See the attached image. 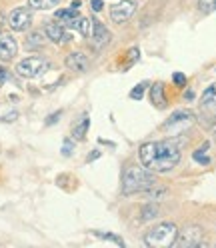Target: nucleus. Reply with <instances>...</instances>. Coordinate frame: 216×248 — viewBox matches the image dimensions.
I'll return each mask as SVG.
<instances>
[{
  "instance_id": "2eb2a0df",
  "label": "nucleus",
  "mask_w": 216,
  "mask_h": 248,
  "mask_svg": "<svg viewBox=\"0 0 216 248\" xmlns=\"http://www.w3.org/2000/svg\"><path fill=\"white\" fill-rule=\"evenodd\" d=\"M70 28H74L76 32H80L84 38H90V34H92V20L90 18H84V16H78L72 24H70Z\"/></svg>"
},
{
  "instance_id": "f257e3e1",
  "label": "nucleus",
  "mask_w": 216,
  "mask_h": 248,
  "mask_svg": "<svg viewBox=\"0 0 216 248\" xmlns=\"http://www.w3.org/2000/svg\"><path fill=\"white\" fill-rule=\"evenodd\" d=\"M142 166L152 172H170L180 162V148L172 140H158V142H144L138 150Z\"/></svg>"
},
{
  "instance_id": "bb28decb",
  "label": "nucleus",
  "mask_w": 216,
  "mask_h": 248,
  "mask_svg": "<svg viewBox=\"0 0 216 248\" xmlns=\"http://www.w3.org/2000/svg\"><path fill=\"white\" fill-rule=\"evenodd\" d=\"M62 154H64V156L72 154V142H70V140H66V142H64V146H62Z\"/></svg>"
},
{
  "instance_id": "6ab92c4d",
  "label": "nucleus",
  "mask_w": 216,
  "mask_h": 248,
  "mask_svg": "<svg viewBox=\"0 0 216 248\" xmlns=\"http://www.w3.org/2000/svg\"><path fill=\"white\" fill-rule=\"evenodd\" d=\"M60 0H28V6L34 8V10H48L54 8Z\"/></svg>"
},
{
  "instance_id": "393cba45",
  "label": "nucleus",
  "mask_w": 216,
  "mask_h": 248,
  "mask_svg": "<svg viewBox=\"0 0 216 248\" xmlns=\"http://www.w3.org/2000/svg\"><path fill=\"white\" fill-rule=\"evenodd\" d=\"M174 82H176L178 86H184V84H186V76L180 74V72H176V74H174Z\"/></svg>"
},
{
  "instance_id": "c756f323",
  "label": "nucleus",
  "mask_w": 216,
  "mask_h": 248,
  "mask_svg": "<svg viewBox=\"0 0 216 248\" xmlns=\"http://www.w3.org/2000/svg\"><path fill=\"white\" fill-rule=\"evenodd\" d=\"M4 80H6V70H4L2 66H0V86L4 84Z\"/></svg>"
},
{
  "instance_id": "412c9836",
  "label": "nucleus",
  "mask_w": 216,
  "mask_h": 248,
  "mask_svg": "<svg viewBox=\"0 0 216 248\" xmlns=\"http://www.w3.org/2000/svg\"><path fill=\"white\" fill-rule=\"evenodd\" d=\"M142 220H152V218H156V214H158V206L154 204V202H150V204H146L144 208H142Z\"/></svg>"
},
{
  "instance_id": "f03ea898",
  "label": "nucleus",
  "mask_w": 216,
  "mask_h": 248,
  "mask_svg": "<svg viewBox=\"0 0 216 248\" xmlns=\"http://www.w3.org/2000/svg\"><path fill=\"white\" fill-rule=\"evenodd\" d=\"M154 184H156V178L152 170L146 166H128L122 174V194L132 196L138 192H146Z\"/></svg>"
},
{
  "instance_id": "c85d7f7f",
  "label": "nucleus",
  "mask_w": 216,
  "mask_h": 248,
  "mask_svg": "<svg viewBox=\"0 0 216 248\" xmlns=\"http://www.w3.org/2000/svg\"><path fill=\"white\" fill-rule=\"evenodd\" d=\"M56 118H60V112H54L52 116H48V120H46V124H48V126H50V124H54V122H56Z\"/></svg>"
},
{
  "instance_id": "9b49d317",
  "label": "nucleus",
  "mask_w": 216,
  "mask_h": 248,
  "mask_svg": "<svg viewBox=\"0 0 216 248\" xmlns=\"http://www.w3.org/2000/svg\"><path fill=\"white\" fill-rule=\"evenodd\" d=\"M44 34H46V38L56 42V44H64V42L70 40V34L64 30V26L58 24V22H48V24H46Z\"/></svg>"
},
{
  "instance_id": "b1692460",
  "label": "nucleus",
  "mask_w": 216,
  "mask_h": 248,
  "mask_svg": "<svg viewBox=\"0 0 216 248\" xmlns=\"http://www.w3.org/2000/svg\"><path fill=\"white\" fill-rule=\"evenodd\" d=\"M144 86H146V84H138V86H134V90L130 92V98H134V100L138 98V100H140V98L144 96Z\"/></svg>"
},
{
  "instance_id": "9d476101",
  "label": "nucleus",
  "mask_w": 216,
  "mask_h": 248,
  "mask_svg": "<svg viewBox=\"0 0 216 248\" xmlns=\"http://www.w3.org/2000/svg\"><path fill=\"white\" fill-rule=\"evenodd\" d=\"M136 10V4L130 2V0H122V2L110 6V18L114 22H126Z\"/></svg>"
},
{
  "instance_id": "4be33fe9",
  "label": "nucleus",
  "mask_w": 216,
  "mask_h": 248,
  "mask_svg": "<svg viewBox=\"0 0 216 248\" xmlns=\"http://www.w3.org/2000/svg\"><path fill=\"white\" fill-rule=\"evenodd\" d=\"M206 148H208V144H204L202 148H198V150L192 154V158H194L196 162H200V164H210V156L206 154Z\"/></svg>"
},
{
  "instance_id": "dca6fc26",
  "label": "nucleus",
  "mask_w": 216,
  "mask_h": 248,
  "mask_svg": "<svg viewBox=\"0 0 216 248\" xmlns=\"http://www.w3.org/2000/svg\"><path fill=\"white\" fill-rule=\"evenodd\" d=\"M150 100L156 108H164L166 104V98H164V86L160 82H156L152 88H150Z\"/></svg>"
},
{
  "instance_id": "f8f14e48",
  "label": "nucleus",
  "mask_w": 216,
  "mask_h": 248,
  "mask_svg": "<svg viewBox=\"0 0 216 248\" xmlns=\"http://www.w3.org/2000/svg\"><path fill=\"white\" fill-rule=\"evenodd\" d=\"M64 62H66V68L72 72H86L90 66V60L84 52H70Z\"/></svg>"
},
{
  "instance_id": "a878e982",
  "label": "nucleus",
  "mask_w": 216,
  "mask_h": 248,
  "mask_svg": "<svg viewBox=\"0 0 216 248\" xmlns=\"http://www.w3.org/2000/svg\"><path fill=\"white\" fill-rule=\"evenodd\" d=\"M90 4H92V10H94V12H100V10L104 8L102 0H90Z\"/></svg>"
},
{
  "instance_id": "4468645a",
  "label": "nucleus",
  "mask_w": 216,
  "mask_h": 248,
  "mask_svg": "<svg viewBox=\"0 0 216 248\" xmlns=\"http://www.w3.org/2000/svg\"><path fill=\"white\" fill-rule=\"evenodd\" d=\"M88 128H90V118L84 114V116L72 126V136H74V140H84Z\"/></svg>"
},
{
  "instance_id": "ddd939ff",
  "label": "nucleus",
  "mask_w": 216,
  "mask_h": 248,
  "mask_svg": "<svg viewBox=\"0 0 216 248\" xmlns=\"http://www.w3.org/2000/svg\"><path fill=\"white\" fill-rule=\"evenodd\" d=\"M54 16H56V20L58 22H62V24H66V26H70L76 18H78V8H62V10H56L54 12Z\"/></svg>"
},
{
  "instance_id": "20e7f679",
  "label": "nucleus",
  "mask_w": 216,
  "mask_h": 248,
  "mask_svg": "<svg viewBox=\"0 0 216 248\" xmlns=\"http://www.w3.org/2000/svg\"><path fill=\"white\" fill-rule=\"evenodd\" d=\"M48 60L42 56H28L24 60H20L16 64V72L22 76V78H36L42 72L48 70Z\"/></svg>"
},
{
  "instance_id": "cd10ccee",
  "label": "nucleus",
  "mask_w": 216,
  "mask_h": 248,
  "mask_svg": "<svg viewBox=\"0 0 216 248\" xmlns=\"http://www.w3.org/2000/svg\"><path fill=\"white\" fill-rule=\"evenodd\" d=\"M14 118H18V114H16V112H10V114L2 116V120H4V122H14Z\"/></svg>"
},
{
  "instance_id": "2f4dec72",
  "label": "nucleus",
  "mask_w": 216,
  "mask_h": 248,
  "mask_svg": "<svg viewBox=\"0 0 216 248\" xmlns=\"http://www.w3.org/2000/svg\"><path fill=\"white\" fill-rule=\"evenodd\" d=\"M212 138H214V142H216V126H214V130H212Z\"/></svg>"
},
{
  "instance_id": "1a4fd4ad",
  "label": "nucleus",
  "mask_w": 216,
  "mask_h": 248,
  "mask_svg": "<svg viewBox=\"0 0 216 248\" xmlns=\"http://www.w3.org/2000/svg\"><path fill=\"white\" fill-rule=\"evenodd\" d=\"M110 38H112V34L106 30V26L100 20L92 18V34H90L92 44H94L96 48H104V46L110 44Z\"/></svg>"
},
{
  "instance_id": "a211bd4d",
  "label": "nucleus",
  "mask_w": 216,
  "mask_h": 248,
  "mask_svg": "<svg viewBox=\"0 0 216 248\" xmlns=\"http://www.w3.org/2000/svg\"><path fill=\"white\" fill-rule=\"evenodd\" d=\"M44 34L42 32H30L28 36H26V48H30V50H34V48H42L44 46Z\"/></svg>"
},
{
  "instance_id": "39448f33",
  "label": "nucleus",
  "mask_w": 216,
  "mask_h": 248,
  "mask_svg": "<svg viewBox=\"0 0 216 248\" xmlns=\"http://www.w3.org/2000/svg\"><path fill=\"white\" fill-rule=\"evenodd\" d=\"M202 238H204V230L200 226H196V224H190V226H184L178 232L174 244H178L182 248H194V246L202 244Z\"/></svg>"
},
{
  "instance_id": "7c9ffc66",
  "label": "nucleus",
  "mask_w": 216,
  "mask_h": 248,
  "mask_svg": "<svg viewBox=\"0 0 216 248\" xmlns=\"http://www.w3.org/2000/svg\"><path fill=\"white\" fill-rule=\"evenodd\" d=\"M98 154H100V152L94 150V154H90V156H88V162H90V160H94V158H98Z\"/></svg>"
},
{
  "instance_id": "f3484780",
  "label": "nucleus",
  "mask_w": 216,
  "mask_h": 248,
  "mask_svg": "<svg viewBox=\"0 0 216 248\" xmlns=\"http://www.w3.org/2000/svg\"><path fill=\"white\" fill-rule=\"evenodd\" d=\"M202 106L204 108H212L216 110V82L210 84L204 92H202Z\"/></svg>"
},
{
  "instance_id": "7ed1b4c3",
  "label": "nucleus",
  "mask_w": 216,
  "mask_h": 248,
  "mask_svg": "<svg viewBox=\"0 0 216 248\" xmlns=\"http://www.w3.org/2000/svg\"><path fill=\"white\" fill-rule=\"evenodd\" d=\"M178 228L172 222H160L144 234V242L150 248H170L176 242Z\"/></svg>"
},
{
  "instance_id": "aec40b11",
  "label": "nucleus",
  "mask_w": 216,
  "mask_h": 248,
  "mask_svg": "<svg viewBox=\"0 0 216 248\" xmlns=\"http://www.w3.org/2000/svg\"><path fill=\"white\" fill-rule=\"evenodd\" d=\"M166 196H168V192L164 188H156V184H154L152 188H148V200H152V202H160Z\"/></svg>"
},
{
  "instance_id": "423d86ee",
  "label": "nucleus",
  "mask_w": 216,
  "mask_h": 248,
  "mask_svg": "<svg viewBox=\"0 0 216 248\" xmlns=\"http://www.w3.org/2000/svg\"><path fill=\"white\" fill-rule=\"evenodd\" d=\"M192 124H194V114L190 110H176L174 114H170V118L162 124V128L170 130V132H182V130H186L188 126H192Z\"/></svg>"
},
{
  "instance_id": "0eeeda50",
  "label": "nucleus",
  "mask_w": 216,
  "mask_h": 248,
  "mask_svg": "<svg viewBox=\"0 0 216 248\" xmlns=\"http://www.w3.org/2000/svg\"><path fill=\"white\" fill-rule=\"evenodd\" d=\"M32 24V12L26 6H20V8H14L8 16V26L14 30V32H24V30L30 28Z\"/></svg>"
},
{
  "instance_id": "5701e85b",
  "label": "nucleus",
  "mask_w": 216,
  "mask_h": 248,
  "mask_svg": "<svg viewBox=\"0 0 216 248\" xmlns=\"http://www.w3.org/2000/svg\"><path fill=\"white\" fill-rule=\"evenodd\" d=\"M198 8H200V12H204V14L216 12V0H198Z\"/></svg>"
},
{
  "instance_id": "6e6552de",
  "label": "nucleus",
  "mask_w": 216,
  "mask_h": 248,
  "mask_svg": "<svg viewBox=\"0 0 216 248\" xmlns=\"http://www.w3.org/2000/svg\"><path fill=\"white\" fill-rule=\"evenodd\" d=\"M18 52V42L10 32H0V62H10Z\"/></svg>"
}]
</instances>
